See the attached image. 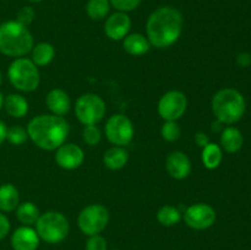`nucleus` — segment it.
<instances>
[{
	"label": "nucleus",
	"mask_w": 251,
	"mask_h": 250,
	"mask_svg": "<svg viewBox=\"0 0 251 250\" xmlns=\"http://www.w3.org/2000/svg\"><path fill=\"white\" fill-rule=\"evenodd\" d=\"M183 26V15L178 9L161 6L152 11L147 19L146 37L154 48H169L180 38Z\"/></svg>",
	"instance_id": "1"
},
{
	"label": "nucleus",
	"mask_w": 251,
	"mask_h": 250,
	"mask_svg": "<svg viewBox=\"0 0 251 250\" xmlns=\"http://www.w3.org/2000/svg\"><path fill=\"white\" fill-rule=\"evenodd\" d=\"M70 125L64 117L41 114L29 120L27 125L28 139L44 151H55L66 142Z\"/></svg>",
	"instance_id": "2"
},
{
	"label": "nucleus",
	"mask_w": 251,
	"mask_h": 250,
	"mask_svg": "<svg viewBox=\"0 0 251 250\" xmlns=\"http://www.w3.org/2000/svg\"><path fill=\"white\" fill-rule=\"evenodd\" d=\"M34 46L33 36L28 27L16 20L0 25V53L11 58H21L28 54Z\"/></svg>",
	"instance_id": "3"
},
{
	"label": "nucleus",
	"mask_w": 251,
	"mask_h": 250,
	"mask_svg": "<svg viewBox=\"0 0 251 250\" xmlns=\"http://www.w3.org/2000/svg\"><path fill=\"white\" fill-rule=\"evenodd\" d=\"M212 112L222 124H234L244 115L245 98L234 88H222L212 98Z\"/></svg>",
	"instance_id": "4"
},
{
	"label": "nucleus",
	"mask_w": 251,
	"mask_h": 250,
	"mask_svg": "<svg viewBox=\"0 0 251 250\" xmlns=\"http://www.w3.org/2000/svg\"><path fill=\"white\" fill-rule=\"evenodd\" d=\"M7 78L10 83L20 92H33L41 83V74L38 66L31 59L25 56L15 58L7 69Z\"/></svg>",
	"instance_id": "5"
},
{
	"label": "nucleus",
	"mask_w": 251,
	"mask_h": 250,
	"mask_svg": "<svg viewBox=\"0 0 251 250\" xmlns=\"http://www.w3.org/2000/svg\"><path fill=\"white\" fill-rule=\"evenodd\" d=\"M34 225L39 239L48 244H59L64 242L70 232V223L68 218L58 211L42 213Z\"/></svg>",
	"instance_id": "6"
},
{
	"label": "nucleus",
	"mask_w": 251,
	"mask_h": 250,
	"mask_svg": "<svg viewBox=\"0 0 251 250\" xmlns=\"http://www.w3.org/2000/svg\"><path fill=\"white\" fill-rule=\"evenodd\" d=\"M105 112V102L96 93H83L76 100L75 114L82 125H97L104 118Z\"/></svg>",
	"instance_id": "7"
},
{
	"label": "nucleus",
	"mask_w": 251,
	"mask_h": 250,
	"mask_svg": "<svg viewBox=\"0 0 251 250\" xmlns=\"http://www.w3.org/2000/svg\"><path fill=\"white\" fill-rule=\"evenodd\" d=\"M109 223V211L100 203H91L80 211L77 225L85 235L100 234Z\"/></svg>",
	"instance_id": "8"
},
{
	"label": "nucleus",
	"mask_w": 251,
	"mask_h": 250,
	"mask_svg": "<svg viewBox=\"0 0 251 250\" xmlns=\"http://www.w3.org/2000/svg\"><path fill=\"white\" fill-rule=\"evenodd\" d=\"M108 141L114 146L125 147L132 141L135 134L134 124L124 114H114L107 120L104 126Z\"/></svg>",
	"instance_id": "9"
},
{
	"label": "nucleus",
	"mask_w": 251,
	"mask_h": 250,
	"mask_svg": "<svg viewBox=\"0 0 251 250\" xmlns=\"http://www.w3.org/2000/svg\"><path fill=\"white\" fill-rule=\"evenodd\" d=\"M188 100L183 92L176 90L168 91L158 100L157 110L162 119L166 122H176L186 112Z\"/></svg>",
	"instance_id": "10"
},
{
	"label": "nucleus",
	"mask_w": 251,
	"mask_h": 250,
	"mask_svg": "<svg viewBox=\"0 0 251 250\" xmlns=\"http://www.w3.org/2000/svg\"><path fill=\"white\" fill-rule=\"evenodd\" d=\"M215 208L205 202H198L189 206L184 212V221L191 229L205 230L212 227L216 222Z\"/></svg>",
	"instance_id": "11"
},
{
	"label": "nucleus",
	"mask_w": 251,
	"mask_h": 250,
	"mask_svg": "<svg viewBox=\"0 0 251 250\" xmlns=\"http://www.w3.org/2000/svg\"><path fill=\"white\" fill-rule=\"evenodd\" d=\"M55 162L65 171H74L82 166L85 153L80 146L75 144H64L55 150Z\"/></svg>",
	"instance_id": "12"
},
{
	"label": "nucleus",
	"mask_w": 251,
	"mask_h": 250,
	"mask_svg": "<svg viewBox=\"0 0 251 250\" xmlns=\"http://www.w3.org/2000/svg\"><path fill=\"white\" fill-rule=\"evenodd\" d=\"M131 28V19L126 12H114L107 17L104 24V33L112 41H122L129 34Z\"/></svg>",
	"instance_id": "13"
},
{
	"label": "nucleus",
	"mask_w": 251,
	"mask_h": 250,
	"mask_svg": "<svg viewBox=\"0 0 251 250\" xmlns=\"http://www.w3.org/2000/svg\"><path fill=\"white\" fill-rule=\"evenodd\" d=\"M10 243L12 250H37L41 239L31 225H21L12 232Z\"/></svg>",
	"instance_id": "14"
},
{
	"label": "nucleus",
	"mask_w": 251,
	"mask_h": 250,
	"mask_svg": "<svg viewBox=\"0 0 251 250\" xmlns=\"http://www.w3.org/2000/svg\"><path fill=\"white\" fill-rule=\"evenodd\" d=\"M166 168L172 178L183 180L191 173V161L184 152L173 151L167 157Z\"/></svg>",
	"instance_id": "15"
},
{
	"label": "nucleus",
	"mask_w": 251,
	"mask_h": 250,
	"mask_svg": "<svg viewBox=\"0 0 251 250\" xmlns=\"http://www.w3.org/2000/svg\"><path fill=\"white\" fill-rule=\"evenodd\" d=\"M46 103L51 114L64 117L71 108V100L68 93L61 88H53L46 97Z\"/></svg>",
	"instance_id": "16"
},
{
	"label": "nucleus",
	"mask_w": 251,
	"mask_h": 250,
	"mask_svg": "<svg viewBox=\"0 0 251 250\" xmlns=\"http://www.w3.org/2000/svg\"><path fill=\"white\" fill-rule=\"evenodd\" d=\"M7 114L11 118L21 119L28 113V100L19 93H10L4 97V105H2Z\"/></svg>",
	"instance_id": "17"
},
{
	"label": "nucleus",
	"mask_w": 251,
	"mask_h": 250,
	"mask_svg": "<svg viewBox=\"0 0 251 250\" xmlns=\"http://www.w3.org/2000/svg\"><path fill=\"white\" fill-rule=\"evenodd\" d=\"M123 47L124 50L127 54L132 56H141L146 54L151 48V43L141 33H131L127 34L124 39H123Z\"/></svg>",
	"instance_id": "18"
},
{
	"label": "nucleus",
	"mask_w": 251,
	"mask_h": 250,
	"mask_svg": "<svg viewBox=\"0 0 251 250\" xmlns=\"http://www.w3.org/2000/svg\"><path fill=\"white\" fill-rule=\"evenodd\" d=\"M20 205L19 189L14 184L0 185V212H12Z\"/></svg>",
	"instance_id": "19"
},
{
	"label": "nucleus",
	"mask_w": 251,
	"mask_h": 250,
	"mask_svg": "<svg viewBox=\"0 0 251 250\" xmlns=\"http://www.w3.org/2000/svg\"><path fill=\"white\" fill-rule=\"evenodd\" d=\"M129 161V152L120 146H113L103 154V163L110 171H119L126 166Z\"/></svg>",
	"instance_id": "20"
},
{
	"label": "nucleus",
	"mask_w": 251,
	"mask_h": 250,
	"mask_svg": "<svg viewBox=\"0 0 251 250\" xmlns=\"http://www.w3.org/2000/svg\"><path fill=\"white\" fill-rule=\"evenodd\" d=\"M55 56V48L53 44L48 42H41V43L33 46L31 50V60L38 68H44L53 61Z\"/></svg>",
	"instance_id": "21"
},
{
	"label": "nucleus",
	"mask_w": 251,
	"mask_h": 250,
	"mask_svg": "<svg viewBox=\"0 0 251 250\" xmlns=\"http://www.w3.org/2000/svg\"><path fill=\"white\" fill-rule=\"evenodd\" d=\"M243 146V135L237 127L228 126L221 134V149L228 153H235Z\"/></svg>",
	"instance_id": "22"
},
{
	"label": "nucleus",
	"mask_w": 251,
	"mask_h": 250,
	"mask_svg": "<svg viewBox=\"0 0 251 250\" xmlns=\"http://www.w3.org/2000/svg\"><path fill=\"white\" fill-rule=\"evenodd\" d=\"M16 218L22 225H33L38 221L41 212L39 208L31 201H26L17 206L16 210Z\"/></svg>",
	"instance_id": "23"
},
{
	"label": "nucleus",
	"mask_w": 251,
	"mask_h": 250,
	"mask_svg": "<svg viewBox=\"0 0 251 250\" xmlns=\"http://www.w3.org/2000/svg\"><path fill=\"white\" fill-rule=\"evenodd\" d=\"M201 159H202L205 168L210 169V171L218 168L223 159L222 149H221L220 145L210 142L207 146L203 147L202 153H201Z\"/></svg>",
	"instance_id": "24"
},
{
	"label": "nucleus",
	"mask_w": 251,
	"mask_h": 250,
	"mask_svg": "<svg viewBox=\"0 0 251 250\" xmlns=\"http://www.w3.org/2000/svg\"><path fill=\"white\" fill-rule=\"evenodd\" d=\"M110 11L109 0H88L86 4V14L91 20L100 21L105 19Z\"/></svg>",
	"instance_id": "25"
},
{
	"label": "nucleus",
	"mask_w": 251,
	"mask_h": 250,
	"mask_svg": "<svg viewBox=\"0 0 251 250\" xmlns=\"http://www.w3.org/2000/svg\"><path fill=\"white\" fill-rule=\"evenodd\" d=\"M181 220V212L178 207L172 205H164L157 212V221L163 227H173Z\"/></svg>",
	"instance_id": "26"
},
{
	"label": "nucleus",
	"mask_w": 251,
	"mask_h": 250,
	"mask_svg": "<svg viewBox=\"0 0 251 250\" xmlns=\"http://www.w3.org/2000/svg\"><path fill=\"white\" fill-rule=\"evenodd\" d=\"M28 139L27 129L20 126V125H14L11 127H7L6 140L14 146H21Z\"/></svg>",
	"instance_id": "27"
},
{
	"label": "nucleus",
	"mask_w": 251,
	"mask_h": 250,
	"mask_svg": "<svg viewBox=\"0 0 251 250\" xmlns=\"http://www.w3.org/2000/svg\"><path fill=\"white\" fill-rule=\"evenodd\" d=\"M161 135L166 141L174 142L180 137L181 129L176 122H166L161 127Z\"/></svg>",
	"instance_id": "28"
},
{
	"label": "nucleus",
	"mask_w": 251,
	"mask_h": 250,
	"mask_svg": "<svg viewBox=\"0 0 251 250\" xmlns=\"http://www.w3.org/2000/svg\"><path fill=\"white\" fill-rule=\"evenodd\" d=\"M82 139L88 146H97L102 140V132L97 125H85L82 130Z\"/></svg>",
	"instance_id": "29"
},
{
	"label": "nucleus",
	"mask_w": 251,
	"mask_h": 250,
	"mask_svg": "<svg viewBox=\"0 0 251 250\" xmlns=\"http://www.w3.org/2000/svg\"><path fill=\"white\" fill-rule=\"evenodd\" d=\"M141 1L142 0H109L110 6L114 7L117 11L126 12V14L137 9Z\"/></svg>",
	"instance_id": "30"
},
{
	"label": "nucleus",
	"mask_w": 251,
	"mask_h": 250,
	"mask_svg": "<svg viewBox=\"0 0 251 250\" xmlns=\"http://www.w3.org/2000/svg\"><path fill=\"white\" fill-rule=\"evenodd\" d=\"M34 17H36V11L32 6H22L21 9L17 11L16 15V21H19L20 24H22L24 26L28 27L32 22L34 21Z\"/></svg>",
	"instance_id": "31"
},
{
	"label": "nucleus",
	"mask_w": 251,
	"mask_h": 250,
	"mask_svg": "<svg viewBox=\"0 0 251 250\" xmlns=\"http://www.w3.org/2000/svg\"><path fill=\"white\" fill-rule=\"evenodd\" d=\"M86 250H108V243L105 238H103L100 234L90 235L88 239L86 240L85 244Z\"/></svg>",
	"instance_id": "32"
},
{
	"label": "nucleus",
	"mask_w": 251,
	"mask_h": 250,
	"mask_svg": "<svg viewBox=\"0 0 251 250\" xmlns=\"http://www.w3.org/2000/svg\"><path fill=\"white\" fill-rule=\"evenodd\" d=\"M10 228H11V225H10L7 216L4 212H0V242L7 237V234L10 233Z\"/></svg>",
	"instance_id": "33"
},
{
	"label": "nucleus",
	"mask_w": 251,
	"mask_h": 250,
	"mask_svg": "<svg viewBox=\"0 0 251 250\" xmlns=\"http://www.w3.org/2000/svg\"><path fill=\"white\" fill-rule=\"evenodd\" d=\"M195 142L199 147L203 149V147L207 146V145L210 144V137H208V135L206 134V132L199 131L196 132L195 135Z\"/></svg>",
	"instance_id": "34"
},
{
	"label": "nucleus",
	"mask_w": 251,
	"mask_h": 250,
	"mask_svg": "<svg viewBox=\"0 0 251 250\" xmlns=\"http://www.w3.org/2000/svg\"><path fill=\"white\" fill-rule=\"evenodd\" d=\"M237 63L242 68H247L251 64V55L249 53H240L237 56Z\"/></svg>",
	"instance_id": "35"
},
{
	"label": "nucleus",
	"mask_w": 251,
	"mask_h": 250,
	"mask_svg": "<svg viewBox=\"0 0 251 250\" xmlns=\"http://www.w3.org/2000/svg\"><path fill=\"white\" fill-rule=\"evenodd\" d=\"M6 134H7V126L1 119H0V146L4 144V141L6 140Z\"/></svg>",
	"instance_id": "36"
},
{
	"label": "nucleus",
	"mask_w": 251,
	"mask_h": 250,
	"mask_svg": "<svg viewBox=\"0 0 251 250\" xmlns=\"http://www.w3.org/2000/svg\"><path fill=\"white\" fill-rule=\"evenodd\" d=\"M221 125H222V123H221L220 120H217L216 123H212V130H213V131H220L221 127H222Z\"/></svg>",
	"instance_id": "37"
},
{
	"label": "nucleus",
	"mask_w": 251,
	"mask_h": 250,
	"mask_svg": "<svg viewBox=\"0 0 251 250\" xmlns=\"http://www.w3.org/2000/svg\"><path fill=\"white\" fill-rule=\"evenodd\" d=\"M2 105H4V95L0 92V110L2 109Z\"/></svg>",
	"instance_id": "38"
},
{
	"label": "nucleus",
	"mask_w": 251,
	"mask_h": 250,
	"mask_svg": "<svg viewBox=\"0 0 251 250\" xmlns=\"http://www.w3.org/2000/svg\"><path fill=\"white\" fill-rule=\"evenodd\" d=\"M29 2H32V4H38V2H42L43 0H28Z\"/></svg>",
	"instance_id": "39"
},
{
	"label": "nucleus",
	"mask_w": 251,
	"mask_h": 250,
	"mask_svg": "<svg viewBox=\"0 0 251 250\" xmlns=\"http://www.w3.org/2000/svg\"><path fill=\"white\" fill-rule=\"evenodd\" d=\"M1 83H2V75L1 73H0V86H1Z\"/></svg>",
	"instance_id": "40"
},
{
	"label": "nucleus",
	"mask_w": 251,
	"mask_h": 250,
	"mask_svg": "<svg viewBox=\"0 0 251 250\" xmlns=\"http://www.w3.org/2000/svg\"><path fill=\"white\" fill-rule=\"evenodd\" d=\"M113 250H119V249H113Z\"/></svg>",
	"instance_id": "41"
}]
</instances>
